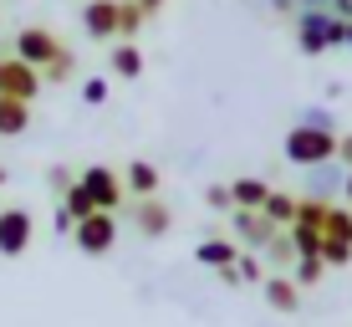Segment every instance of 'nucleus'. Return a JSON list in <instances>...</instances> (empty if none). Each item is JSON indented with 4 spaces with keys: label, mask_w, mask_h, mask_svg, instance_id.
<instances>
[{
    "label": "nucleus",
    "mask_w": 352,
    "mask_h": 327,
    "mask_svg": "<svg viewBox=\"0 0 352 327\" xmlns=\"http://www.w3.org/2000/svg\"><path fill=\"white\" fill-rule=\"evenodd\" d=\"M296 6H301V10H307V6H322V10H327V6H332V0H296Z\"/></svg>",
    "instance_id": "4c0bfd02"
},
{
    "label": "nucleus",
    "mask_w": 352,
    "mask_h": 327,
    "mask_svg": "<svg viewBox=\"0 0 352 327\" xmlns=\"http://www.w3.org/2000/svg\"><path fill=\"white\" fill-rule=\"evenodd\" d=\"M72 240H77V251H82V256H107V251L118 246V215L97 210V215H87V220H77Z\"/></svg>",
    "instance_id": "0eeeda50"
},
{
    "label": "nucleus",
    "mask_w": 352,
    "mask_h": 327,
    "mask_svg": "<svg viewBox=\"0 0 352 327\" xmlns=\"http://www.w3.org/2000/svg\"><path fill=\"white\" fill-rule=\"evenodd\" d=\"M327 210H332L327 200H311V195H301V200H296V225H311V230H322V225H327Z\"/></svg>",
    "instance_id": "b1692460"
},
{
    "label": "nucleus",
    "mask_w": 352,
    "mask_h": 327,
    "mask_svg": "<svg viewBox=\"0 0 352 327\" xmlns=\"http://www.w3.org/2000/svg\"><path fill=\"white\" fill-rule=\"evenodd\" d=\"M123 184H128V195H133V200H148V195H159L164 174H159V164H148V159H133V164L123 169Z\"/></svg>",
    "instance_id": "f8f14e48"
},
{
    "label": "nucleus",
    "mask_w": 352,
    "mask_h": 327,
    "mask_svg": "<svg viewBox=\"0 0 352 327\" xmlns=\"http://www.w3.org/2000/svg\"><path fill=\"white\" fill-rule=\"evenodd\" d=\"M235 271H240V286H261L265 282V266H261V256H250V251H240Z\"/></svg>",
    "instance_id": "bb28decb"
},
{
    "label": "nucleus",
    "mask_w": 352,
    "mask_h": 327,
    "mask_svg": "<svg viewBox=\"0 0 352 327\" xmlns=\"http://www.w3.org/2000/svg\"><path fill=\"white\" fill-rule=\"evenodd\" d=\"M337 164L352 169V133H342V138H337Z\"/></svg>",
    "instance_id": "72a5a7b5"
},
{
    "label": "nucleus",
    "mask_w": 352,
    "mask_h": 327,
    "mask_svg": "<svg viewBox=\"0 0 352 327\" xmlns=\"http://www.w3.org/2000/svg\"><path fill=\"white\" fill-rule=\"evenodd\" d=\"M107 67H113V77H143V52H138V41H113V52H107Z\"/></svg>",
    "instance_id": "2eb2a0df"
},
{
    "label": "nucleus",
    "mask_w": 352,
    "mask_h": 327,
    "mask_svg": "<svg viewBox=\"0 0 352 327\" xmlns=\"http://www.w3.org/2000/svg\"><path fill=\"white\" fill-rule=\"evenodd\" d=\"M82 31L92 41H118V0H87L82 6Z\"/></svg>",
    "instance_id": "9d476101"
},
{
    "label": "nucleus",
    "mask_w": 352,
    "mask_h": 327,
    "mask_svg": "<svg viewBox=\"0 0 352 327\" xmlns=\"http://www.w3.org/2000/svg\"><path fill=\"white\" fill-rule=\"evenodd\" d=\"M342 204H352V169H347V179H342Z\"/></svg>",
    "instance_id": "e433bc0d"
},
{
    "label": "nucleus",
    "mask_w": 352,
    "mask_h": 327,
    "mask_svg": "<svg viewBox=\"0 0 352 327\" xmlns=\"http://www.w3.org/2000/svg\"><path fill=\"white\" fill-rule=\"evenodd\" d=\"M194 261L210 266V271H225V266H235V261H240V240H225V235L199 240V246H194Z\"/></svg>",
    "instance_id": "ddd939ff"
},
{
    "label": "nucleus",
    "mask_w": 352,
    "mask_h": 327,
    "mask_svg": "<svg viewBox=\"0 0 352 327\" xmlns=\"http://www.w3.org/2000/svg\"><path fill=\"white\" fill-rule=\"evenodd\" d=\"M230 230H235L240 246H250V251H265L276 235H281V225H271L261 210H230Z\"/></svg>",
    "instance_id": "6e6552de"
},
{
    "label": "nucleus",
    "mask_w": 352,
    "mask_h": 327,
    "mask_svg": "<svg viewBox=\"0 0 352 327\" xmlns=\"http://www.w3.org/2000/svg\"><path fill=\"white\" fill-rule=\"evenodd\" d=\"M72 77H77V56H72V52H67V56H56V62L41 72L46 87H62V82H72Z\"/></svg>",
    "instance_id": "393cba45"
},
{
    "label": "nucleus",
    "mask_w": 352,
    "mask_h": 327,
    "mask_svg": "<svg viewBox=\"0 0 352 327\" xmlns=\"http://www.w3.org/2000/svg\"><path fill=\"white\" fill-rule=\"evenodd\" d=\"M347 52H352V21H347Z\"/></svg>",
    "instance_id": "ea45409f"
},
{
    "label": "nucleus",
    "mask_w": 352,
    "mask_h": 327,
    "mask_svg": "<svg viewBox=\"0 0 352 327\" xmlns=\"http://www.w3.org/2000/svg\"><path fill=\"white\" fill-rule=\"evenodd\" d=\"M291 240H296V256H322V230L291 225Z\"/></svg>",
    "instance_id": "a878e982"
},
{
    "label": "nucleus",
    "mask_w": 352,
    "mask_h": 327,
    "mask_svg": "<svg viewBox=\"0 0 352 327\" xmlns=\"http://www.w3.org/2000/svg\"><path fill=\"white\" fill-rule=\"evenodd\" d=\"M322 235L327 240H352V204H332V210H327Z\"/></svg>",
    "instance_id": "4be33fe9"
},
{
    "label": "nucleus",
    "mask_w": 352,
    "mask_h": 327,
    "mask_svg": "<svg viewBox=\"0 0 352 327\" xmlns=\"http://www.w3.org/2000/svg\"><path fill=\"white\" fill-rule=\"evenodd\" d=\"M26 128H31V103L0 92V138H21Z\"/></svg>",
    "instance_id": "dca6fc26"
},
{
    "label": "nucleus",
    "mask_w": 352,
    "mask_h": 327,
    "mask_svg": "<svg viewBox=\"0 0 352 327\" xmlns=\"http://www.w3.org/2000/svg\"><path fill=\"white\" fill-rule=\"evenodd\" d=\"M31 240H36V220H31V210H21V204H6V210H0V256H6V261L26 256Z\"/></svg>",
    "instance_id": "39448f33"
},
{
    "label": "nucleus",
    "mask_w": 352,
    "mask_h": 327,
    "mask_svg": "<svg viewBox=\"0 0 352 327\" xmlns=\"http://www.w3.org/2000/svg\"><path fill=\"white\" fill-rule=\"evenodd\" d=\"M261 292H265V302H271V312H301V286L291 282V276H265L261 282Z\"/></svg>",
    "instance_id": "4468645a"
},
{
    "label": "nucleus",
    "mask_w": 352,
    "mask_h": 327,
    "mask_svg": "<svg viewBox=\"0 0 352 327\" xmlns=\"http://www.w3.org/2000/svg\"><path fill=\"white\" fill-rule=\"evenodd\" d=\"M322 261L327 266H347L352 261V240H327L322 235Z\"/></svg>",
    "instance_id": "cd10ccee"
},
{
    "label": "nucleus",
    "mask_w": 352,
    "mask_h": 327,
    "mask_svg": "<svg viewBox=\"0 0 352 327\" xmlns=\"http://www.w3.org/2000/svg\"><path fill=\"white\" fill-rule=\"evenodd\" d=\"M327 276V261L322 256H296V266H291V282L301 286V292H307V286H317Z\"/></svg>",
    "instance_id": "412c9836"
},
{
    "label": "nucleus",
    "mask_w": 352,
    "mask_h": 327,
    "mask_svg": "<svg viewBox=\"0 0 352 327\" xmlns=\"http://www.w3.org/2000/svg\"><path fill=\"white\" fill-rule=\"evenodd\" d=\"M46 184H52L56 195H67V189L77 184V179H72V169H67V164H52V169H46Z\"/></svg>",
    "instance_id": "7c9ffc66"
},
{
    "label": "nucleus",
    "mask_w": 352,
    "mask_h": 327,
    "mask_svg": "<svg viewBox=\"0 0 352 327\" xmlns=\"http://www.w3.org/2000/svg\"><path fill=\"white\" fill-rule=\"evenodd\" d=\"M6 179H10V174H6V164H0V189H6Z\"/></svg>",
    "instance_id": "58836bf2"
},
{
    "label": "nucleus",
    "mask_w": 352,
    "mask_h": 327,
    "mask_svg": "<svg viewBox=\"0 0 352 327\" xmlns=\"http://www.w3.org/2000/svg\"><path fill=\"white\" fill-rule=\"evenodd\" d=\"M138 6H143V10H148V21H153V16H159V10L168 6V0H138Z\"/></svg>",
    "instance_id": "c9c22d12"
},
{
    "label": "nucleus",
    "mask_w": 352,
    "mask_h": 327,
    "mask_svg": "<svg viewBox=\"0 0 352 327\" xmlns=\"http://www.w3.org/2000/svg\"><path fill=\"white\" fill-rule=\"evenodd\" d=\"M271 10H276V16H296L301 6H296V0H271Z\"/></svg>",
    "instance_id": "f704fd0d"
},
{
    "label": "nucleus",
    "mask_w": 352,
    "mask_h": 327,
    "mask_svg": "<svg viewBox=\"0 0 352 327\" xmlns=\"http://www.w3.org/2000/svg\"><path fill=\"white\" fill-rule=\"evenodd\" d=\"M133 225H138V235H148V240H159V235H168L174 230V210L159 200V195H148V200H133Z\"/></svg>",
    "instance_id": "1a4fd4ad"
},
{
    "label": "nucleus",
    "mask_w": 352,
    "mask_h": 327,
    "mask_svg": "<svg viewBox=\"0 0 352 327\" xmlns=\"http://www.w3.org/2000/svg\"><path fill=\"white\" fill-rule=\"evenodd\" d=\"M41 72L31 62H21V56H10V46L0 52V92L6 98H21V103H36V92H41Z\"/></svg>",
    "instance_id": "423d86ee"
},
{
    "label": "nucleus",
    "mask_w": 352,
    "mask_h": 327,
    "mask_svg": "<svg viewBox=\"0 0 352 327\" xmlns=\"http://www.w3.org/2000/svg\"><path fill=\"white\" fill-rule=\"evenodd\" d=\"M296 46L307 56H322V52H332V46H347V21L332 16V10H322V6L296 10Z\"/></svg>",
    "instance_id": "f257e3e1"
},
{
    "label": "nucleus",
    "mask_w": 352,
    "mask_h": 327,
    "mask_svg": "<svg viewBox=\"0 0 352 327\" xmlns=\"http://www.w3.org/2000/svg\"><path fill=\"white\" fill-rule=\"evenodd\" d=\"M296 123H307V128H332V133H337V123H332V113H327V107H301Z\"/></svg>",
    "instance_id": "2f4dec72"
},
{
    "label": "nucleus",
    "mask_w": 352,
    "mask_h": 327,
    "mask_svg": "<svg viewBox=\"0 0 352 327\" xmlns=\"http://www.w3.org/2000/svg\"><path fill=\"white\" fill-rule=\"evenodd\" d=\"M82 189H87L92 204H97V210H107V215H118V210H123V200H128L123 174H118V169H107V164L82 169Z\"/></svg>",
    "instance_id": "20e7f679"
},
{
    "label": "nucleus",
    "mask_w": 352,
    "mask_h": 327,
    "mask_svg": "<svg viewBox=\"0 0 352 327\" xmlns=\"http://www.w3.org/2000/svg\"><path fill=\"white\" fill-rule=\"evenodd\" d=\"M82 103H87V107H102V103H107V77H87V82H82Z\"/></svg>",
    "instance_id": "c85d7f7f"
},
{
    "label": "nucleus",
    "mask_w": 352,
    "mask_h": 327,
    "mask_svg": "<svg viewBox=\"0 0 352 327\" xmlns=\"http://www.w3.org/2000/svg\"><path fill=\"white\" fill-rule=\"evenodd\" d=\"M337 138H342V133H332V128L296 123V128L286 133L281 154H286V164H296V169H317V164H332L337 159Z\"/></svg>",
    "instance_id": "f03ea898"
},
{
    "label": "nucleus",
    "mask_w": 352,
    "mask_h": 327,
    "mask_svg": "<svg viewBox=\"0 0 352 327\" xmlns=\"http://www.w3.org/2000/svg\"><path fill=\"white\" fill-rule=\"evenodd\" d=\"M261 215H265L271 225L291 230V225H296V195H286V189H271V195H265V204H261Z\"/></svg>",
    "instance_id": "f3484780"
},
{
    "label": "nucleus",
    "mask_w": 352,
    "mask_h": 327,
    "mask_svg": "<svg viewBox=\"0 0 352 327\" xmlns=\"http://www.w3.org/2000/svg\"><path fill=\"white\" fill-rule=\"evenodd\" d=\"M261 256H265V261H271V266H276V271H286V266H296V240H291V230H281V235H276V240H271V246H265V251H261Z\"/></svg>",
    "instance_id": "aec40b11"
},
{
    "label": "nucleus",
    "mask_w": 352,
    "mask_h": 327,
    "mask_svg": "<svg viewBox=\"0 0 352 327\" xmlns=\"http://www.w3.org/2000/svg\"><path fill=\"white\" fill-rule=\"evenodd\" d=\"M10 56H21V62H31L36 72H46L56 56H67V41L56 31H46V26H21L16 41H10Z\"/></svg>",
    "instance_id": "7ed1b4c3"
},
{
    "label": "nucleus",
    "mask_w": 352,
    "mask_h": 327,
    "mask_svg": "<svg viewBox=\"0 0 352 327\" xmlns=\"http://www.w3.org/2000/svg\"><path fill=\"white\" fill-rule=\"evenodd\" d=\"M143 21H148V10L138 0H118V41H133L143 31Z\"/></svg>",
    "instance_id": "6ab92c4d"
},
{
    "label": "nucleus",
    "mask_w": 352,
    "mask_h": 327,
    "mask_svg": "<svg viewBox=\"0 0 352 327\" xmlns=\"http://www.w3.org/2000/svg\"><path fill=\"white\" fill-rule=\"evenodd\" d=\"M52 230H56V235H72V230H77V220H72L62 204H56V215H52Z\"/></svg>",
    "instance_id": "473e14b6"
},
{
    "label": "nucleus",
    "mask_w": 352,
    "mask_h": 327,
    "mask_svg": "<svg viewBox=\"0 0 352 327\" xmlns=\"http://www.w3.org/2000/svg\"><path fill=\"white\" fill-rule=\"evenodd\" d=\"M230 195H235V210H261L265 195H271V184L256 179V174H245V179H235V184H230Z\"/></svg>",
    "instance_id": "a211bd4d"
},
{
    "label": "nucleus",
    "mask_w": 352,
    "mask_h": 327,
    "mask_svg": "<svg viewBox=\"0 0 352 327\" xmlns=\"http://www.w3.org/2000/svg\"><path fill=\"white\" fill-rule=\"evenodd\" d=\"M204 204L210 210H235V195H230V184H210L204 189Z\"/></svg>",
    "instance_id": "c756f323"
},
{
    "label": "nucleus",
    "mask_w": 352,
    "mask_h": 327,
    "mask_svg": "<svg viewBox=\"0 0 352 327\" xmlns=\"http://www.w3.org/2000/svg\"><path fill=\"white\" fill-rule=\"evenodd\" d=\"M62 210L72 215V220H87V215H97V204H92V195H87V189H82V179H77V184H72L67 195H62Z\"/></svg>",
    "instance_id": "5701e85b"
},
{
    "label": "nucleus",
    "mask_w": 352,
    "mask_h": 327,
    "mask_svg": "<svg viewBox=\"0 0 352 327\" xmlns=\"http://www.w3.org/2000/svg\"><path fill=\"white\" fill-rule=\"evenodd\" d=\"M342 179H347V169L337 164V159L332 164H317V169H307V195L332 204V195H342Z\"/></svg>",
    "instance_id": "9b49d317"
}]
</instances>
